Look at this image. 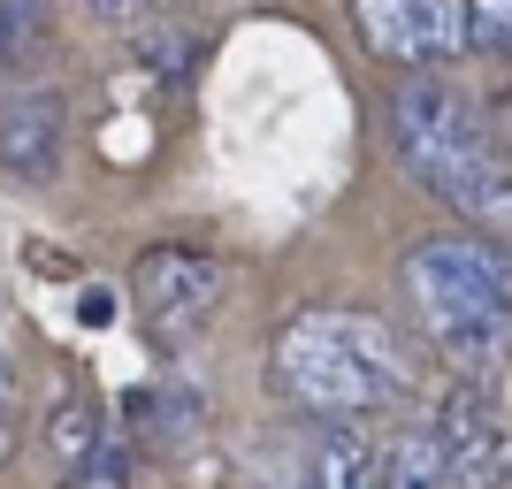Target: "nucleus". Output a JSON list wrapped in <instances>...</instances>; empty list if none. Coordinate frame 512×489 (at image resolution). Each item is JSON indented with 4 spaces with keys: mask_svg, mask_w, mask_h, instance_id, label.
<instances>
[{
    "mask_svg": "<svg viewBox=\"0 0 512 489\" xmlns=\"http://www.w3.org/2000/svg\"><path fill=\"white\" fill-rule=\"evenodd\" d=\"M46 0H0V77L8 69H23L31 54L46 46Z\"/></svg>",
    "mask_w": 512,
    "mask_h": 489,
    "instance_id": "nucleus-11",
    "label": "nucleus"
},
{
    "mask_svg": "<svg viewBox=\"0 0 512 489\" xmlns=\"http://www.w3.org/2000/svg\"><path fill=\"white\" fill-rule=\"evenodd\" d=\"M16 451V375L0 367V459Z\"/></svg>",
    "mask_w": 512,
    "mask_h": 489,
    "instance_id": "nucleus-15",
    "label": "nucleus"
},
{
    "mask_svg": "<svg viewBox=\"0 0 512 489\" xmlns=\"http://www.w3.org/2000/svg\"><path fill=\"white\" fill-rule=\"evenodd\" d=\"M406 314L467 383H490L512 360V253L482 230L421 237L398 260Z\"/></svg>",
    "mask_w": 512,
    "mask_h": 489,
    "instance_id": "nucleus-3",
    "label": "nucleus"
},
{
    "mask_svg": "<svg viewBox=\"0 0 512 489\" xmlns=\"http://www.w3.org/2000/svg\"><path fill=\"white\" fill-rule=\"evenodd\" d=\"M268 383L291 413L337 428L390 413L413 383V360L398 329L360 314V306H299L268 344Z\"/></svg>",
    "mask_w": 512,
    "mask_h": 489,
    "instance_id": "nucleus-1",
    "label": "nucleus"
},
{
    "mask_svg": "<svg viewBox=\"0 0 512 489\" xmlns=\"http://www.w3.org/2000/svg\"><path fill=\"white\" fill-rule=\"evenodd\" d=\"M383 489H459V482H451L436 436H428V428H406V436H398V451L383 459Z\"/></svg>",
    "mask_w": 512,
    "mask_h": 489,
    "instance_id": "nucleus-9",
    "label": "nucleus"
},
{
    "mask_svg": "<svg viewBox=\"0 0 512 489\" xmlns=\"http://www.w3.org/2000/svg\"><path fill=\"white\" fill-rule=\"evenodd\" d=\"M306 482L314 489H383V459L367 444L360 421H337L314 436V459H306Z\"/></svg>",
    "mask_w": 512,
    "mask_h": 489,
    "instance_id": "nucleus-8",
    "label": "nucleus"
},
{
    "mask_svg": "<svg viewBox=\"0 0 512 489\" xmlns=\"http://www.w3.org/2000/svg\"><path fill=\"white\" fill-rule=\"evenodd\" d=\"M46 451H54L62 467H85L92 451H100V405L92 398H62L54 421H46Z\"/></svg>",
    "mask_w": 512,
    "mask_h": 489,
    "instance_id": "nucleus-10",
    "label": "nucleus"
},
{
    "mask_svg": "<svg viewBox=\"0 0 512 489\" xmlns=\"http://www.w3.org/2000/svg\"><path fill=\"white\" fill-rule=\"evenodd\" d=\"M428 436H436V451H444V467L459 489H497L512 467V436H505V413H497L490 383H459L444 390V405H436V421H428Z\"/></svg>",
    "mask_w": 512,
    "mask_h": 489,
    "instance_id": "nucleus-6",
    "label": "nucleus"
},
{
    "mask_svg": "<svg viewBox=\"0 0 512 489\" xmlns=\"http://www.w3.org/2000/svg\"><path fill=\"white\" fill-rule=\"evenodd\" d=\"M107 23H123V31H153L161 23V8H176V0H92Z\"/></svg>",
    "mask_w": 512,
    "mask_h": 489,
    "instance_id": "nucleus-14",
    "label": "nucleus"
},
{
    "mask_svg": "<svg viewBox=\"0 0 512 489\" xmlns=\"http://www.w3.org/2000/svg\"><path fill=\"white\" fill-rule=\"evenodd\" d=\"M62 489H123V451L100 444L85 467H69V482H62Z\"/></svg>",
    "mask_w": 512,
    "mask_h": 489,
    "instance_id": "nucleus-13",
    "label": "nucleus"
},
{
    "mask_svg": "<svg viewBox=\"0 0 512 489\" xmlns=\"http://www.w3.org/2000/svg\"><path fill=\"white\" fill-rule=\"evenodd\" d=\"M352 39L375 62L428 77L467 54V0H352Z\"/></svg>",
    "mask_w": 512,
    "mask_h": 489,
    "instance_id": "nucleus-4",
    "label": "nucleus"
},
{
    "mask_svg": "<svg viewBox=\"0 0 512 489\" xmlns=\"http://www.w3.org/2000/svg\"><path fill=\"white\" fill-rule=\"evenodd\" d=\"M467 54H512V0H467Z\"/></svg>",
    "mask_w": 512,
    "mask_h": 489,
    "instance_id": "nucleus-12",
    "label": "nucleus"
},
{
    "mask_svg": "<svg viewBox=\"0 0 512 489\" xmlns=\"http://www.w3.org/2000/svg\"><path fill=\"white\" fill-rule=\"evenodd\" d=\"M222 260L199 253V245H153V253H138V268H130V306H138V321H146L161 344H184L199 329V321L222 306Z\"/></svg>",
    "mask_w": 512,
    "mask_h": 489,
    "instance_id": "nucleus-5",
    "label": "nucleus"
},
{
    "mask_svg": "<svg viewBox=\"0 0 512 489\" xmlns=\"http://www.w3.org/2000/svg\"><path fill=\"white\" fill-rule=\"evenodd\" d=\"M390 153L428 199H444L467 230H512V153L497 123L444 77H398L390 92Z\"/></svg>",
    "mask_w": 512,
    "mask_h": 489,
    "instance_id": "nucleus-2",
    "label": "nucleus"
},
{
    "mask_svg": "<svg viewBox=\"0 0 512 489\" xmlns=\"http://www.w3.org/2000/svg\"><path fill=\"white\" fill-rule=\"evenodd\" d=\"M69 153V100L54 85H23L0 100V176L46 184Z\"/></svg>",
    "mask_w": 512,
    "mask_h": 489,
    "instance_id": "nucleus-7",
    "label": "nucleus"
}]
</instances>
